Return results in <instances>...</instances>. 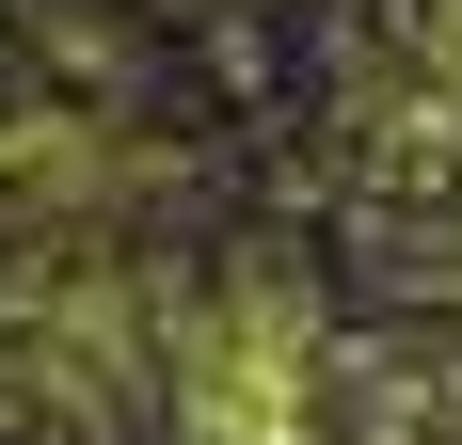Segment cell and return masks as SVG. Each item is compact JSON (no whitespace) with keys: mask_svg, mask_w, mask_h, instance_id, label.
I'll return each instance as SVG.
<instances>
[{"mask_svg":"<svg viewBox=\"0 0 462 445\" xmlns=\"http://www.w3.org/2000/svg\"><path fill=\"white\" fill-rule=\"evenodd\" d=\"M176 382L208 445H303V318H272V303L208 318V334H176Z\"/></svg>","mask_w":462,"mask_h":445,"instance_id":"obj_1","label":"cell"}]
</instances>
